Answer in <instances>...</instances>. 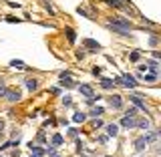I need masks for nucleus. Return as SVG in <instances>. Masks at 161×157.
I'll list each match as a JSON object with an SVG mask.
<instances>
[{
    "label": "nucleus",
    "mask_w": 161,
    "mask_h": 157,
    "mask_svg": "<svg viewBox=\"0 0 161 157\" xmlns=\"http://www.w3.org/2000/svg\"><path fill=\"white\" fill-rule=\"evenodd\" d=\"M117 133H119V127L117 125H107V135L109 137H115Z\"/></svg>",
    "instance_id": "12"
},
{
    "label": "nucleus",
    "mask_w": 161,
    "mask_h": 157,
    "mask_svg": "<svg viewBox=\"0 0 161 157\" xmlns=\"http://www.w3.org/2000/svg\"><path fill=\"white\" fill-rule=\"evenodd\" d=\"M135 113H137L135 109H129V111H127V117H135Z\"/></svg>",
    "instance_id": "26"
},
{
    "label": "nucleus",
    "mask_w": 161,
    "mask_h": 157,
    "mask_svg": "<svg viewBox=\"0 0 161 157\" xmlns=\"http://www.w3.org/2000/svg\"><path fill=\"white\" fill-rule=\"evenodd\" d=\"M121 81H123V85H125L127 89H133V87L137 85V81L131 77V75H123V77H121Z\"/></svg>",
    "instance_id": "3"
},
{
    "label": "nucleus",
    "mask_w": 161,
    "mask_h": 157,
    "mask_svg": "<svg viewBox=\"0 0 161 157\" xmlns=\"http://www.w3.org/2000/svg\"><path fill=\"white\" fill-rule=\"evenodd\" d=\"M149 68H151V71H157V63H155V60H151V63H149Z\"/></svg>",
    "instance_id": "25"
},
{
    "label": "nucleus",
    "mask_w": 161,
    "mask_h": 157,
    "mask_svg": "<svg viewBox=\"0 0 161 157\" xmlns=\"http://www.w3.org/2000/svg\"><path fill=\"white\" fill-rule=\"evenodd\" d=\"M30 149H32V151H34L36 155H42V153H45V151H42V149H40V147H36V145H32V143H30Z\"/></svg>",
    "instance_id": "20"
},
{
    "label": "nucleus",
    "mask_w": 161,
    "mask_h": 157,
    "mask_svg": "<svg viewBox=\"0 0 161 157\" xmlns=\"http://www.w3.org/2000/svg\"><path fill=\"white\" fill-rule=\"evenodd\" d=\"M133 145H135V149H137V151H143V149L147 147V139H145V135H143V137H137Z\"/></svg>",
    "instance_id": "5"
},
{
    "label": "nucleus",
    "mask_w": 161,
    "mask_h": 157,
    "mask_svg": "<svg viewBox=\"0 0 161 157\" xmlns=\"http://www.w3.org/2000/svg\"><path fill=\"white\" fill-rule=\"evenodd\" d=\"M63 105H67V107H69V105H70V97H65V99H63Z\"/></svg>",
    "instance_id": "27"
},
{
    "label": "nucleus",
    "mask_w": 161,
    "mask_h": 157,
    "mask_svg": "<svg viewBox=\"0 0 161 157\" xmlns=\"http://www.w3.org/2000/svg\"><path fill=\"white\" fill-rule=\"evenodd\" d=\"M10 67H14V68H24V63H22V60H12Z\"/></svg>",
    "instance_id": "18"
},
{
    "label": "nucleus",
    "mask_w": 161,
    "mask_h": 157,
    "mask_svg": "<svg viewBox=\"0 0 161 157\" xmlns=\"http://www.w3.org/2000/svg\"><path fill=\"white\" fill-rule=\"evenodd\" d=\"M129 58H131V60H139V53H131Z\"/></svg>",
    "instance_id": "23"
},
{
    "label": "nucleus",
    "mask_w": 161,
    "mask_h": 157,
    "mask_svg": "<svg viewBox=\"0 0 161 157\" xmlns=\"http://www.w3.org/2000/svg\"><path fill=\"white\" fill-rule=\"evenodd\" d=\"M121 125H123V127H125V129H131V127H135V125H137V121H135V119H133V117H123V119H121Z\"/></svg>",
    "instance_id": "6"
},
{
    "label": "nucleus",
    "mask_w": 161,
    "mask_h": 157,
    "mask_svg": "<svg viewBox=\"0 0 161 157\" xmlns=\"http://www.w3.org/2000/svg\"><path fill=\"white\" fill-rule=\"evenodd\" d=\"M129 99H131V103H133V105H137V107L141 109V111H145V113H147V107H145V103L141 101V97L133 95V97H129Z\"/></svg>",
    "instance_id": "7"
},
{
    "label": "nucleus",
    "mask_w": 161,
    "mask_h": 157,
    "mask_svg": "<svg viewBox=\"0 0 161 157\" xmlns=\"http://www.w3.org/2000/svg\"><path fill=\"white\" fill-rule=\"evenodd\" d=\"M34 157H38V155H34Z\"/></svg>",
    "instance_id": "29"
},
{
    "label": "nucleus",
    "mask_w": 161,
    "mask_h": 157,
    "mask_svg": "<svg viewBox=\"0 0 161 157\" xmlns=\"http://www.w3.org/2000/svg\"><path fill=\"white\" fill-rule=\"evenodd\" d=\"M83 45L87 46V48H93V50H99V48H101V45H99L97 40H91V38H85Z\"/></svg>",
    "instance_id": "8"
},
{
    "label": "nucleus",
    "mask_w": 161,
    "mask_h": 157,
    "mask_svg": "<svg viewBox=\"0 0 161 157\" xmlns=\"http://www.w3.org/2000/svg\"><path fill=\"white\" fill-rule=\"evenodd\" d=\"M52 143H55V145H63V137H60V135H55V137H52Z\"/></svg>",
    "instance_id": "19"
},
{
    "label": "nucleus",
    "mask_w": 161,
    "mask_h": 157,
    "mask_svg": "<svg viewBox=\"0 0 161 157\" xmlns=\"http://www.w3.org/2000/svg\"><path fill=\"white\" fill-rule=\"evenodd\" d=\"M2 129H4V121L0 119V131H2Z\"/></svg>",
    "instance_id": "28"
},
{
    "label": "nucleus",
    "mask_w": 161,
    "mask_h": 157,
    "mask_svg": "<svg viewBox=\"0 0 161 157\" xmlns=\"http://www.w3.org/2000/svg\"><path fill=\"white\" fill-rule=\"evenodd\" d=\"M67 38H69V42H75V40H77V34H75L73 28H67Z\"/></svg>",
    "instance_id": "15"
},
{
    "label": "nucleus",
    "mask_w": 161,
    "mask_h": 157,
    "mask_svg": "<svg viewBox=\"0 0 161 157\" xmlns=\"http://www.w3.org/2000/svg\"><path fill=\"white\" fill-rule=\"evenodd\" d=\"M6 99L10 103H18L20 99H22V95H20V91H6V95H4Z\"/></svg>",
    "instance_id": "2"
},
{
    "label": "nucleus",
    "mask_w": 161,
    "mask_h": 157,
    "mask_svg": "<svg viewBox=\"0 0 161 157\" xmlns=\"http://www.w3.org/2000/svg\"><path fill=\"white\" fill-rule=\"evenodd\" d=\"M79 91H80V95H85L87 99H89V97H93V89L89 87V85H80Z\"/></svg>",
    "instance_id": "10"
},
{
    "label": "nucleus",
    "mask_w": 161,
    "mask_h": 157,
    "mask_svg": "<svg viewBox=\"0 0 161 157\" xmlns=\"http://www.w3.org/2000/svg\"><path fill=\"white\" fill-rule=\"evenodd\" d=\"M135 127H141V129H149V121L147 119H143V121H137Z\"/></svg>",
    "instance_id": "16"
},
{
    "label": "nucleus",
    "mask_w": 161,
    "mask_h": 157,
    "mask_svg": "<svg viewBox=\"0 0 161 157\" xmlns=\"http://www.w3.org/2000/svg\"><path fill=\"white\" fill-rule=\"evenodd\" d=\"M91 115H93V117H99V115H103V107H95V109L91 111Z\"/></svg>",
    "instance_id": "17"
},
{
    "label": "nucleus",
    "mask_w": 161,
    "mask_h": 157,
    "mask_svg": "<svg viewBox=\"0 0 161 157\" xmlns=\"http://www.w3.org/2000/svg\"><path fill=\"white\" fill-rule=\"evenodd\" d=\"M26 89L30 91V93L36 91V89H38V81H36V78H28V81H26Z\"/></svg>",
    "instance_id": "11"
},
{
    "label": "nucleus",
    "mask_w": 161,
    "mask_h": 157,
    "mask_svg": "<svg viewBox=\"0 0 161 157\" xmlns=\"http://www.w3.org/2000/svg\"><path fill=\"white\" fill-rule=\"evenodd\" d=\"M85 119H87V115H85V113H75V117H73V121H75V123H83Z\"/></svg>",
    "instance_id": "14"
},
{
    "label": "nucleus",
    "mask_w": 161,
    "mask_h": 157,
    "mask_svg": "<svg viewBox=\"0 0 161 157\" xmlns=\"http://www.w3.org/2000/svg\"><path fill=\"white\" fill-rule=\"evenodd\" d=\"M60 85L63 87H75V81L70 77H67V75H60Z\"/></svg>",
    "instance_id": "9"
},
{
    "label": "nucleus",
    "mask_w": 161,
    "mask_h": 157,
    "mask_svg": "<svg viewBox=\"0 0 161 157\" xmlns=\"http://www.w3.org/2000/svg\"><path fill=\"white\" fill-rule=\"evenodd\" d=\"M107 4H109V6H115V8H121V6H123V4H121V2H117V0H109Z\"/></svg>",
    "instance_id": "21"
},
{
    "label": "nucleus",
    "mask_w": 161,
    "mask_h": 157,
    "mask_svg": "<svg viewBox=\"0 0 161 157\" xmlns=\"http://www.w3.org/2000/svg\"><path fill=\"white\" fill-rule=\"evenodd\" d=\"M109 24H113V26H119V28H123V30H127V32L133 28V26H131V22H129L127 18H121V16H117V18H111V20H109Z\"/></svg>",
    "instance_id": "1"
},
{
    "label": "nucleus",
    "mask_w": 161,
    "mask_h": 157,
    "mask_svg": "<svg viewBox=\"0 0 161 157\" xmlns=\"http://www.w3.org/2000/svg\"><path fill=\"white\" fill-rule=\"evenodd\" d=\"M113 85H115V83H113L111 78H101V87H103V89H113Z\"/></svg>",
    "instance_id": "13"
},
{
    "label": "nucleus",
    "mask_w": 161,
    "mask_h": 157,
    "mask_svg": "<svg viewBox=\"0 0 161 157\" xmlns=\"http://www.w3.org/2000/svg\"><path fill=\"white\" fill-rule=\"evenodd\" d=\"M6 87H4V85H2V83H0V97H4V95H6Z\"/></svg>",
    "instance_id": "22"
},
{
    "label": "nucleus",
    "mask_w": 161,
    "mask_h": 157,
    "mask_svg": "<svg viewBox=\"0 0 161 157\" xmlns=\"http://www.w3.org/2000/svg\"><path fill=\"white\" fill-rule=\"evenodd\" d=\"M109 105H111L113 109H121V107H123V99H121L119 95H113V97L109 99Z\"/></svg>",
    "instance_id": "4"
},
{
    "label": "nucleus",
    "mask_w": 161,
    "mask_h": 157,
    "mask_svg": "<svg viewBox=\"0 0 161 157\" xmlns=\"http://www.w3.org/2000/svg\"><path fill=\"white\" fill-rule=\"evenodd\" d=\"M155 78H157V75H145V81H149V83L155 81Z\"/></svg>",
    "instance_id": "24"
}]
</instances>
